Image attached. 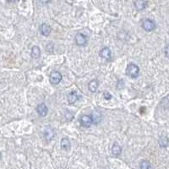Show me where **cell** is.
Wrapping results in <instances>:
<instances>
[{"label": "cell", "mask_w": 169, "mask_h": 169, "mask_svg": "<svg viewBox=\"0 0 169 169\" xmlns=\"http://www.w3.org/2000/svg\"><path fill=\"white\" fill-rule=\"evenodd\" d=\"M142 27L145 32H152L156 29V25L154 21H152L151 19H145L142 22Z\"/></svg>", "instance_id": "obj_3"}, {"label": "cell", "mask_w": 169, "mask_h": 169, "mask_svg": "<svg viewBox=\"0 0 169 169\" xmlns=\"http://www.w3.org/2000/svg\"><path fill=\"white\" fill-rule=\"evenodd\" d=\"M158 144H159V145L161 146V147H163V148L167 147V146L169 144L168 138L167 137V136H165V135H162V136H161L158 141Z\"/></svg>", "instance_id": "obj_17"}, {"label": "cell", "mask_w": 169, "mask_h": 169, "mask_svg": "<svg viewBox=\"0 0 169 169\" xmlns=\"http://www.w3.org/2000/svg\"><path fill=\"white\" fill-rule=\"evenodd\" d=\"M61 148L64 150V151H69L71 147L70 141L68 138H63L61 140V143H60Z\"/></svg>", "instance_id": "obj_10"}, {"label": "cell", "mask_w": 169, "mask_h": 169, "mask_svg": "<svg viewBox=\"0 0 169 169\" xmlns=\"http://www.w3.org/2000/svg\"><path fill=\"white\" fill-rule=\"evenodd\" d=\"M44 137L47 141L53 140V137H54V132H53V130L50 129V128H47L46 130L44 131Z\"/></svg>", "instance_id": "obj_16"}, {"label": "cell", "mask_w": 169, "mask_h": 169, "mask_svg": "<svg viewBox=\"0 0 169 169\" xmlns=\"http://www.w3.org/2000/svg\"><path fill=\"white\" fill-rule=\"evenodd\" d=\"M63 79V76L58 71H52L49 74V81L52 85L59 84Z\"/></svg>", "instance_id": "obj_2"}, {"label": "cell", "mask_w": 169, "mask_h": 169, "mask_svg": "<svg viewBox=\"0 0 169 169\" xmlns=\"http://www.w3.org/2000/svg\"><path fill=\"white\" fill-rule=\"evenodd\" d=\"M36 112L41 117H45L47 114L48 108L45 103H41L36 107Z\"/></svg>", "instance_id": "obj_7"}, {"label": "cell", "mask_w": 169, "mask_h": 169, "mask_svg": "<svg viewBox=\"0 0 169 169\" xmlns=\"http://www.w3.org/2000/svg\"><path fill=\"white\" fill-rule=\"evenodd\" d=\"M80 122H81V126L85 127V128H89L92 125L93 123V120L91 115H82L80 118Z\"/></svg>", "instance_id": "obj_5"}, {"label": "cell", "mask_w": 169, "mask_h": 169, "mask_svg": "<svg viewBox=\"0 0 169 169\" xmlns=\"http://www.w3.org/2000/svg\"><path fill=\"white\" fill-rule=\"evenodd\" d=\"M0 158H1V153H0Z\"/></svg>", "instance_id": "obj_21"}, {"label": "cell", "mask_w": 169, "mask_h": 169, "mask_svg": "<svg viewBox=\"0 0 169 169\" xmlns=\"http://www.w3.org/2000/svg\"><path fill=\"white\" fill-rule=\"evenodd\" d=\"M99 54H100V57H102V58L107 60V61H109L111 59V58H112V52H111V50L108 47H103L100 51Z\"/></svg>", "instance_id": "obj_6"}, {"label": "cell", "mask_w": 169, "mask_h": 169, "mask_svg": "<svg viewBox=\"0 0 169 169\" xmlns=\"http://www.w3.org/2000/svg\"><path fill=\"white\" fill-rule=\"evenodd\" d=\"M79 99H80V96L77 94V92H74V91L71 92L68 96V102L69 104H74V103L77 102Z\"/></svg>", "instance_id": "obj_9"}, {"label": "cell", "mask_w": 169, "mask_h": 169, "mask_svg": "<svg viewBox=\"0 0 169 169\" xmlns=\"http://www.w3.org/2000/svg\"><path fill=\"white\" fill-rule=\"evenodd\" d=\"M91 117L92 118V120H93V123H99L102 120V114L101 113H99L98 111H94L93 113H92Z\"/></svg>", "instance_id": "obj_15"}, {"label": "cell", "mask_w": 169, "mask_h": 169, "mask_svg": "<svg viewBox=\"0 0 169 169\" xmlns=\"http://www.w3.org/2000/svg\"><path fill=\"white\" fill-rule=\"evenodd\" d=\"M99 87V82L96 80H93L88 84V89L89 91L92 93H94L97 91V89Z\"/></svg>", "instance_id": "obj_13"}, {"label": "cell", "mask_w": 169, "mask_h": 169, "mask_svg": "<svg viewBox=\"0 0 169 169\" xmlns=\"http://www.w3.org/2000/svg\"><path fill=\"white\" fill-rule=\"evenodd\" d=\"M164 53H165L167 58H169V45H167V46L165 47V49H164Z\"/></svg>", "instance_id": "obj_20"}, {"label": "cell", "mask_w": 169, "mask_h": 169, "mask_svg": "<svg viewBox=\"0 0 169 169\" xmlns=\"http://www.w3.org/2000/svg\"><path fill=\"white\" fill-rule=\"evenodd\" d=\"M140 167H141V169H151L152 168V166H151V163L148 161H142L141 162Z\"/></svg>", "instance_id": "obj_18"}, {"label": "cell", "mask_w": 169, "mask_h": 169, "mask_svg": "<svg viewBox=\"0 0 169 169\" xmlns=\"http://www.w3.org/2000/svg\"><path fill=\"white\" fill-rule=\"evenodd\" d=\"M134 7L135 9L139 11H141L144 9L146 7V5H147V2H145V1H142V0H138V1H135L134 2Z\"/></svg>", "instance_id": "obj_14"}, {"label": "cell", "mask_w": 169, "mask_h": 169, "mask_svg": "<svg viewBox=\"0 0 169 169\" xmlns=\"http://www.w3.org/2000/svg\"><path fill=\"white\" fill-rule=\"evenodd\" d=\"M103 98L108 101V100H110V99H112V95L110 94L109 92H103Z\"/></svg>", "instance_id": "obj_19"}, {"label": "cell", "mask_w": 169, "mask_h": 169, "mask_svg": "<svg viewBox=\"0 0 169 169\" xmlns=\"http://www.w3.org/2000/svg\"><path fill=\"white\" fill-rule=\"evenodd\" d=\"M140 74V68L138 65L131 63L128 65L126 69V74L130 78H136Z\"/></svg>", "instance_id": "obj_1"}, {"label": "cell", "mask_w": 169, "mask_h": 169, "mask_svg": "<svg viewBox=\"0 0 169 169\" xmlns=\"http://www.w3.org/2000/svg\"><path fill=\"white\" fill-rule=\"evenodd\" d=\"M111 151H112V153H113V156H118L121 154V152H122V147H121L118 143L115 142V143L113 145L112 148H111Z\"/></svg>", "instance_id": "obj_11"}, {"label": "cell", "mask_w": 169, "mask_h": 169, "mask_svg": "<svg viewBox=\"0 0 169 169\" xmlns=\"http://www.w3.org/2000/svg\"><path fill=\"white\" fill-rule=\"evenodd\" d=\"M74 41L78 46H85L88 42V37L82 33H77L74 36Z\"/></svg>", "instance_id": "obj_4"}, {"label": "cell", "mask_w": 169, "mask_h": 169, "mask_svg": "<svg viewBox=\"0 0 169 169\" xmlns=\"http://www.w3.org/2000/svg\"><path fill=\"white\" fill-rule=\"evenodd\" d=\"M39 30H40L41 34L45 36H48L50 35V33H51V27H50V25H48L46 23H43V24L40 25Z\"/></svg>", "instance_id": "obj_8"}, {"label": "cell", "mask_w": 169, "mask_h": 169, "mask_svg": "<svg viewBox=\"0 0 169 169\" xmlns=\"http://www.w3.org/2000/svg\"><path fill=\"white\" fill-rule=\"evenodd\" d=\"M31 56L32 58H39L41 57V49L38 46L32 47V52H31Z\"/></svg>", "instance_id": "obj_12"}]
</instances>
